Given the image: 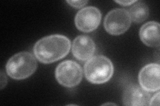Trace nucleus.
Instances as JSON below:
<instances>
[{"label":"nucleus","mask_w":160,"mask_h":106,"mask_svg":"<svg viewBox=\"0 0 160 106\" xmlns=\"http://www.w3.org/2000/svg\"><path fill=\"white\" fill-rule=\"evenodd\" d=\"M70 40L61 35H53L38 41L33 48L35 56L41 62L49 64L62 59L68 54Z\"/></svg>","instance_id":"1"},{"label":"nucleus","mask_w":160,"mask_h":106,"mask_svg":"<svg viewBox=\"0 0 160 106\" xmlns=\"http://www.w3.org/2000/svg\"><path fill=\"white\" fill-rule=\"evenodd\" d=\"M84 72L89 82L93 84H103L112 78L113 66L108 58L98 55L90 58L85 64Z\"/></svg>","instance_id":"2"},{"label":"nucleus","mask_w":160,"mask_h":106,"mask_svg":"<svg viewBox=\"0 0 160 106\" xmlns=\"http://www.w3.org/2000/svg\"><path fill=\"white\" fill-rule=\"evenodd\" d=\"M37 66L36 60L31 53L22 52L15 54L8 60L6 71L11 78L23 80L33 74Z\"/></svg>","instance_id":"3"},{"label":"nucleus","mask_w":160,"mask_h":106,"mask_svg":"<svg viewBox=\"0 0 160 106\" xmlns=\"http://www.w3.org/2000/svg\"><path fill=\"white\" fill-rule=\"evenodd\" d=\"M82 77L81 67L73 60H65L58 66L56 70L58 82L66 87L76 86L82 81Z\"/></svg>","instance_id":"4"},{"label":"nucleus","mask_w":160,"mask_h":106,"mask_svg":"<svg viewBox=\"0 0 160 106\" xmlns=\"http://www.w3.org/2000/svg\"><path fill=\"white\" fill-rule=\"evenodd\" d=\"M129 12L124 9H115L110 11L104 19L106 31L113 35L124 33L131 25Z\"/></svg>","instance_id":"5"},{"label":"nucleus","mask_w":160,"mask_h":106,"mask_svg":"<svg viewBox=\"0 0 160 106\" xmlns=\"http://www.w3.org/2000/svg\"><path fill=\"white\" fill-rule=\"evenodd\" d=\"M102 14L97 7H87L76 14L75 23L77 28L83 32H92L96 29L101 21Z\"/></svg>","instance_id":"6"},{"label":"nucleus","mask_w":160,"mask_h":106,"mask_svg":"<svg viewBox=\"0 0 160 106\" xmlns=\"http://www.w3.org/2000/svg\"><path fill=\"white\" fill-rule=\"evenodd\" d=\"M160 67L158 64L151 63L140 70L139 82L142 88L148 92H156L160 88Z\"/></svg>","instance_id":"7"},{"label":"nucleus","mask_w":160,"mask_h":106,"mask_svg":"<svg viewBox=\"0 0 160 106\" xmlns=\"http://www.w3.org/2000/svg\"><path fill=\"white\" fill-rule=\"evenodd\" d=\"M151 97L148 91L136 84H129L124 90L123 103L125 105H149Z\"/></svg>","instance_id":"8"},{"label":"nucleus","mask_w":160,"mask_h":106,"mask_svg":"<svg viewBox=\"0 0 160 106\" xmlns=\"http://www.w3.org/2000/svg\"><path fill=\"white\" fill-rule=\"evenodd\" d=\"M96 51V44L87 35H79L72 44V53L79 60L85 61L91 58Z\"/></svg>","instance_id":"9"},{"label":"nucleus","mask_w":160,"mask_h":106,"mask_svg":"<svg viewBox=\"0 0 160 106\" xmlns=\"http://www.w3.org/2000/svg\"><path fill=\"white\" fill-rule=\"evenodd\" d=\"M140 39L149 47H159V24L149 21L144 24L139 31Z\"/></svg>","instance_id":"10"},{"label":"nucleus","mask_w":160,"mask_h":106,"mask_svg":"<svg viewBox=\"0 0 160 106\" xmlns=\"http://www.w3.org/2000/svg\"><path fill=\"white\" fill-rule=\"evenodd\" d=\"M129 14L131 20L136 23H142L149 16V8L143 2H136L130 7Z\"/></svg>","instance_id":"11"},{"label":"nucleus","mask_w":160,"mask_h":106,"mask_svg":"<svg viewBox=\"0 0 160 106\" xmlns=\"http://www.w3.org/2000/svg\"><path fill=\"white\" fill-rule=\"evenodd\" d=\"M88 2V1H67V3H69L70 6L77 8L83 7L85 5H86Z\"/></svg>","instance_id":"12"},{"label":"nucleus","mask_w":160,"mask_h":106,"mask_svg":"<svg viewBox=\"0 0 160 106\" xmlns=\"http://www.w3.org/2000/svg\"><path fill=\"white\" fill-rule=\"evenodd\" d=\"M159 105V92H158L154 96L150 99L149 105Z\"/></svg>","instance_id":"13"},{"label":"nucleus","mask_w":160,"mask_h":106,"mask_svg":"<svg viewBox=\"0 0 160 106\" xmlns=\"http://www.w3.org/2000/svg\"><path fill=\"white\" fill-rule=\"evenodd\" d=\"M7 84V78L4 75L3 72H1V89H3L5 85Z\"/></svg>","instance_id":"14"},{"label":"nucleus","mask_w":160,"mask_h":106,"mask_svg":"<svg viewBox=\"0 0 160 106\" xmlns=\"http://www.w3.org/2000/svg\"><path fill=\"white\" fill-rule=\"evenodd\" d=\"M136 2V1H116V3L122 5V6H130V5L133 4Z\"/></svg>","instance_id":"15"},{"label":"nucleus","mask_w":160,"mask_h":106,"mask_svg":"<svg viewBox=\"0 0 160 106\" xmlns=\"http://www.w3.org/2000/svg\"><path fill=\"white\" fill-rule=\"evenodd\" d=\"M103 105H116L115 104H112V103H107V104H105Z\"/></svg>","instance_id":"16"}]
</instances>
